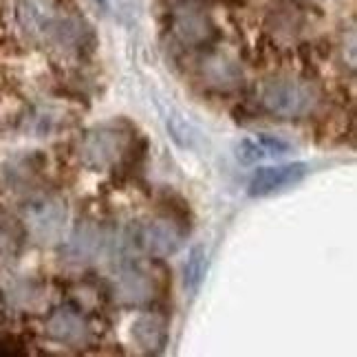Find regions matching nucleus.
I'll return each instance as SVG.
<instances>
[{"instance_id": "nucleus-1", "label": "nucleus", "mask_w": 357, "mask_h": 357, "mask_svg": "<svg viewBox=\"0 0 357 357\" xmlns=\"http://www.w3.org/2000/svg\"><path fill=\"white\" fill-rule=\"evenodd\" d=\"M16 18L26 38L64 56L82 53L93 38L84 18L71 13L58 0H18Z\"/></svg>"}, {"instance_id": "nucleus-2", "label": "nucleus", "mask_w": 357, "mask_h": 357, "mask_svg": "<svg viewBox=\"0 0 357 357\" xmlns=\"http://www.w3.org/2000/svg\"><path fill=\"white\" fill-rule=\"evenodd\" d=\"M130 128L126 121H106L91 128L79 144V161L91 170H106L128 146Z\"/></svg>"}, {"instance_id": "nucleus-3", "label": "nucleus", "mask_w": 357, "mask_h": 357, "mask_svg": "<svg viewBox=\"0 0 357 357\" xmlns=\"http://www.w3.org/2000/svg\"><path fill=\"white\" fill-rule=\"evenodd\" d=\"M260 98H263V106L271 115L287 119L307 115L315 106V93L311 91V86L294 77L269 79Z\"/></svg>"}, {"instance_id": "nucleus-4", "label": "nucleus", "mask_w": 357, "mask_h": 357, "mask_svg": "<svg viewBox=\"0 0 357 357\" xmlns=\"http://www.w3.org/2000/svg\"><path fill=\"white\" fill-rule=\"evenodd\" d=\"M311 166L305 161H294V163H278V166H263L258 168L250 183H247V192L254 199H263L278 195L289 188H296L309 176Z\"/></svg>"}, {"instance_id": "nucleus-5", "label": "nucleus", "mask_w": 357, "mask_h": 357, "mask_svg": "<svg viewBox=\"0 0 357 357\" xmlns=\"http://www.w3.org/2000/svg\"><path fill=\"white\" fill-rule=\"evenodd\" d=\"M66 203L58 197H40L26 208V225L40 243H56L66 227Z\"/></svg>"}, {"instance_id": "nucleus-6", "label": "nucleus", "mask_w": 357, "mask_h": 357, "mask_svg": "<svg viewBox=\"0 0 357 357\" xmlns=\"http://www.w3.org/2000/svg\"><path fill=\"white\" fill-rule=\"evenodd\" d=\"M294 146L276 135H256V137H245L234 148L236 159L243 166H256V163H263L269 159H278L289 155Z\"/></svg>"}, {"instance_id": "nucleus-7", "label": "nucleus", "mask_w": 357, "mask_h": 357, "mask_svg": "<svg viewBox=\"0 0 357 357\" xmlns=\"http://www.w3.org/2000/svg\"><path fill=\"white\" fill-rule=\"evenodd\" d=\"M47 333L62 344L82 347L89 342V326L75 309H58L47 322Z\"/></svg>"}, {"instance_id": "nucleus-8", "label": "nucleus", "mask_w": 357, "mask_h": 357, "mask_svg": "<svg viewBox=\"0 0 357 357\" xmlns=\"http://www.w3.org/2000/svg\"><path fill=\"white\" fill-rule=\"evenodd\" d=\"M132 340L146 353H161L168 342V324L157 313H144L132 322Z\"/></svg>"}, {"instance_id": "nucleus-9", "label": "nucleus", "mask_w": 357, "mask_h": 357, "mask_svg": "<svg viewBox=\"0 0 357 357\" xmlns=\"http://www.w3.org/2000/svg\"><path fill=\"white\" fill-rule=\"evenodd\" d=\"M174 36L181 40L188 47H197L205 40H210V36L214 33V26L210 22V18L201 13L199 9H183L174 16Z\"/></svg>"}, {"instance_id": "nucleus-10", "label": "nucleus", "mask_w": 357, "mask_h": 357, "mask_svg": "<svg viewBox=\"0 0 357 357\" xmlns=\"http://www.w3.org/2000/svg\"><path fill=\"white\" fill-rule=\"evenodd\" d=\"M115 291H117L115 296L121 302H126V305H144V302H148L155 296V284L146 271L130 267L119 273Z\"/></svg>"}, {"instance_id": "nucleus-11", "label": "nucleus", "mask_w": 357, "mask_h": 357, "mask_svg": "<svg viewBox=\"0 0 357 357\" xmlns=\"http://www.w3.org/2000/svg\"><path fill=\"white\" fill-rule=\"evenodd\" d=\"M142 241L153 254L170 256L178 252V247L183 245V231L176 227V223L163 218V221H155L144 229Z\"/></svg>"}, {"instance_id": "nucleus-12", "label": "nucleus", "mask_w": 357, "mask_h": 357, "mask_svg": "<svg viewBox=\"0 0 357 357\" xmlns=\"http://www.w3.org/2000/svg\"><path fill=\"white\" fill-rule=\"evenodd\" d=\"M205 271H208V254H205V247L197 245L190 250L188 260L183 265V291H185V296L195 298L201 291V284L205 280Z\"/></svg>"}, {"instance_id": "nucleus-13", "label": "nucleus", "mask_w": 357, "mask_h": 357, "mask_svg": "<svg viewBox=\"0 0 357 357\" xmlns=\"http://www.w3.org/2000/svg\"><path fill=\"white\" fill-rule=\"evenodd\" d=\"M168 132L172 135V139L181 146V148H195L199 132L197 128L192 126L190 121H185L181 115H172L168 117Z\"/></svg>"}, {"instance_id": "nucleus-14", "label": "nucleus", "mask_w": 357, "mask_h": 357, "mask_svg": "<svg viewBox=\"0 0 357 357\" xmlns=\"http://www.w3.org/2000/svg\"><path fill=\"white\" fill-rule=\"evenodd\" d=\"M102 245V236L98 234L95 229H79L77 236L73 238L71 243V254L77 258V260H86L91 258L95 252H98V247Z\"/></svg>"}, {"instance_id": "nucleus-15", "label": "nucleus", "mask_w": 357, "mask_h": 357, "mask_svg": "<svg viewBox=\"0 0 357 357\" xmlns=\"http://www.w3.org/2000/svg\"><path fill=\"white\" fill-rule=\"evenodd\" d=\"M208 75L214 84H231L234 79H238L236 66L223 58H216V60L208 62Z\"/></svg>"}, {"instance_id": "nucleus-16", "label": "nucleus", "mask_w": 357, "mask_h": 357, "mask_svg": "<svg viewBox=\"0 0 357 357\" xmlns=\"http://www.w3.org/2000/svg\"><path fill=\"white\" fill-rule=\"evenodd\" d=\"M95 5H98L100 9H108V0H93Z\"/></svg>"}]
</instances>
